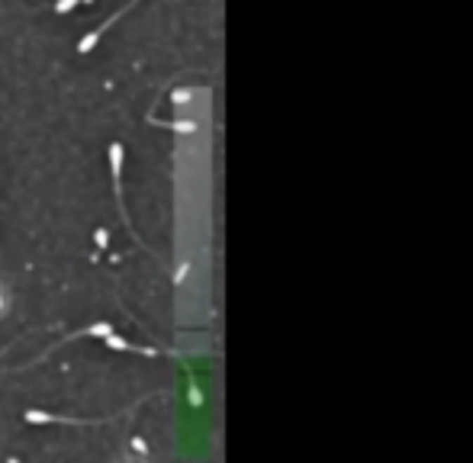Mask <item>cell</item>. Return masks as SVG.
Here are the masks:
<instances>
[{"label": "cell", "instance_id": "5", "mask_svg": "<svg viewBox=\"0 0 473 463\" xmlns=\"http://www.w3.org/2000/svg\"><path fill=\"white\" fill-rule=\"evenodd\" d=\"M97 244H100V248H107V244H110V232H107V228H97Z\"/></svg>", "mask_w": 473, "mask_h": 463}, {"label": "cell", "instance_id": "2", "mask_svg": "<svg viewBox=\"0 0 473 463\" xmlns=\"http://www.w3.org/2000/svg\"><path fill=\"white\" fill-rule=\"evenodd\" d=\"M103 341H107V348H110V351H132V354H145V357H155V354H158L155 348H136V344H129L126 338H119L116 332H110L107 338H103Z\"/></svg>", "mask_w": 473, "mask_h": 463}, {"label": "cell", "instance_id": "6", "mask_svg": "<svg viewBox=\"0 0 473 463\" xmlns=\"http://www.w3.org/2000/svg\"><path fill=\"white\" fill-rule=\"evenodd\" d=\"M7 306H10V296H7V289L0 287V315H7Z\"/></svg>", "mask_w": 473, "mask_h": 463}, {"label": "cell", "instance_id": "3", "mask_svg": "<svg viewBox=\"0 0 473 463\" xmlns=\"http://www.w3.org/2000/svg\"><path fill=\"white\" fill-rule=\"evenodd\" d=\"M110 332H113V325H110V322H97V325H87L81 334H87V338H107Z\"/></svg>", "mask_w": 473, "mask_h": 463}, {"label": "cell", "instance_id": "7", "mask_svg": "<svg viewBox=\"0 0 473 463\" xmlns=\"http://www.w3.org/2000/svg\"><path fill=\"white\" fill-rule=\"evenodd\" d=\"M200 399H203V396H200V389H190V403L200 405Z\"/></svg>", "mask_w": 473, "mask_h": 463}, {"label": "cell", "instance_id": "1", "mask_svg": "<svg viewBox=\"0 0 473 463\" xmlns=\"http://www.w3.org/2000/svg\"><path fill=\"white\" fill-rule=\"evenodd\" d=\"M23 418L30 422V425H77V418H61V415H52V412H39V409L23 412Z\"/></svg>", "mask_w": 473, "mask_h": 463}, {"label": "cell", "instance_id": "4", "mask_svg": "<svg viewBox=\"0 0 473 463\" xmlns=\"http://www.w3.org/2000/svg\"><path fill=\"white\" fill-rule=\"evenodd\" d=\"M77 4H81V0H55V13H71V10L77 7Z\"/></svg>", "mask_w": 473, "mask_h": 463}, {"label": "cell", "instance_id": "8", "mask_svg": "<svg viewBox=\"0 0 473 463\" xmlns=\"http://www.w3.org/2000/svg\"><path fill=\"white\" fill-rule=\"evenodd\" d=\"M81 4H93V0H81Z\"/></svg>", "mask_w": 473, "mask_h": 463}]
</instances>
